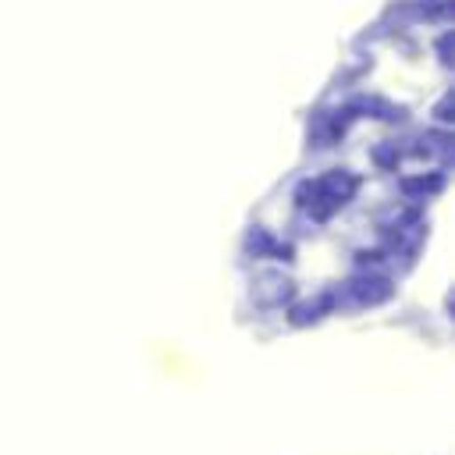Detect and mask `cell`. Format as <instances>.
Segmentation results:
<instances>
[{"mask_svg": "<svg viewBox=\"0 0 455 455\" xmlns=\"http://www.w3.org/2000/svg\"><path fill=\"white\" fill-rule=\"evenodd\" d=\"M320 128L323 139L309 142L284 199H274V217L252 228V259L277 263L302 242H341L352 256L348 288L373 299L412 256L448 174L444 82L398 100L395 89L370 85L359 60Z\"/></svg>", "mask_w": 455, "mask_h": 455, "instance_id": "cell-1", "label": "cell"}]
</instances>
